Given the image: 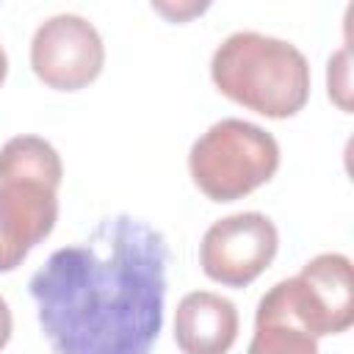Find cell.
<instances>
[{"instance_id": "obj_2", "label": "cell", "mask_w": 354, "mask_h": 354, "mask_svg": "<svg viewBox=\"0 0 354 354\" xmlns=\"http://www.w3.org/2000/svg\"><path fill=\"white\" fill-rule=\"evenodd\" d=\"M210 77L224 97L268 119H288L310 100V64L301 50L257 30L227 36L213 53Z\"/></svg>"}, {"instance_id": "obj_3", "label": "cell", "mask_w": 354, "mask_h": 354, "mask_svg": "<svg viewBox=\"0 0 354 354\" xmlns=\"http://www.w3.org/2000/svg\"><path fill=\"white\" fill-rule=\"evenodd\" d=\"M196 188L213 202H235L266 185L279 169L277 138L243 119L210 124L188 152Z\"/></svg>"}, {"instance_id": "obj_6", "label": "cell", "mask_w": 354, "mask_h": 354, "mask_svg": "<svg viewBox=\"0 0 354 354\" xmlns=\"http://www.w3.org/2000/svg\"><path fill=\"white\" fill-rule=\"evenodd\" d=\"M105 47L97 28L77 14L44 19L30 39V66L36 77L58 91H77L97 80Z\"/></svg>"}, {"instance_id": "obj_9", "label": "cell", "mask_w": 354, "mask_h": 354, "mask_svg": "<svg viewBox=\"0 0 354 354\" xmlns=\"http://www.w3.org/2000/svg\"><path fill=\"white\" fill-rule=\"evenodd\" d=\"M64 177L61 155L39 136H14L0 147V183H33L58 191Z\"/></svg>"}, {"instance_id": "obj_1", "label": "cell", "mask_w": 354, "mask_h": 354, "mask_svg": "<svg viewBox=\"0 0 354 354\" xmlns=\"http://www.w3.org/2000/svg\"><path fill=\"white\" fill-rule=\"evenodd\" d=\"M169 246L127 213L55 249L28 290L55 354H149L163 326Z\"/></svg>"}, {"instance_id": "obj_4", "label": "cell", "mask_w": 354, "mask_h": 354, "mask_svg": "<svg viewBox=\"0 0 354 354\" xmlns=\"http://www.w3.org/2000/svg\"><path fill=\"white\" fill-rule=\"evenodd\" d=\"M277 301L313 335H340L354 324V274L340 252H324L271 288Z\"/></svg>"}, {"instance_id": "obj_7", "label": "cell", "mask_w": 354, "mask_h": 354, "mask_svg": "<svg viewBox=\"0 0 354 354\" xmlns=\"http://www.w3.org/2000/svg\"><path fill=\"white\" fill-rule=\"evenodd\" d=\"M58 218L55 191L33 183H0V271H14Z\"/></svg>"}, {"instance_id": "obj_10", "label": "cell", "mask_w": 354, "mask_h": 354, "mask_svg": "<svg viewBox=\"0 0 354 354\" xmlns=\"http://www.w3.org/2000/svg\"><path fill=\"white\" fill-rule=\"evenodd\" d=\"M246 354H318V337H313L268 290L254 315V335Z\"/></svg>"}, {"instance_id": "obj_11", "label": "cell", "mask_w": 354, "mask_h": 354, "mask_svg": "<svg viewBox=\"0 0 354 354\" xmlns=\"http://www.w3.org/2000/svg\"><path fill=\"white\" fill-rule=\"evenodd\" d=\"M326 83H329V97H332L343 111H351V102H348V94H351V80H348V47L337 50V53L329 58Z\"/></svg>"}, {"instance_id": "obj_5", "label": "cell", "mask_w": 354, "mask_h": 354, "mask_svg": "<svg viewBox=\"0 0 354 354\" xmlns=\"http://www.w3.org/2000/svg\"><path fill=\"white\" fill-rule=\"evenodd\" d=\"M279 232L274 221L257 210L232 213L207 227L199 243V266L205 277L227 288H246L277 257Z\"/></svg>"}, {"instance_id": "obj_13", "label": "cell", "mask_w": 354, "mask_h": 354, "mask_svg": "<svg viewBox=\"0 0 354 354\" xmlns=\"http://www.w3.org/2000/svg\"><path fill=\"white\" fill-rule=\"evenodd\" d=\"M11 326H14V321H11V310H8L6 299L0 296V348H6V343L11 340Z\"/></svg>"}, {"instance_id": "obj_14", "label": "cell", "mask_w": 354, "mask_h": 354, "mask_svg": "<svg viewBox=\"0 0 354 354\" xmlns=\"http://www.w3.org/2000/svg\"><path fill=\"white\" fill-rule=\"evenodd\" d=\"M6 75H8V58H6V50L0 47V86H3Z\"/></svg>"}, {"instance_id": "obj_8", "label": "cell", "mask_w": 354, "mask_h": 354, "mask_svg": "<svg viewBox=\"0 0 354 354\" xmlns=\"http://www.w3.org/2000/svg\"><path fill=\"white\" fill-rule=\"evenodd\" d=\"M238 337V310L230 299L194 290L174 313V340L183 354H227Z\"/></svg>"}, {"instance_id": "obj_12", "label": "cell", "mask_w": 354, "mask_h": 354, "mask_svg": "<svg viewBox=\"0 0 354 354\" xmlns=\"http://www.w3.org/2000/svg\"><path fill=\"white\" fill-rule=\"evenodd\" d=\"M152 8L166 14L174 22H185V19L196 17V14H202L207 8V3H177V6H171V3H152Z\"/></svg>"}]
</instances>
